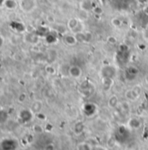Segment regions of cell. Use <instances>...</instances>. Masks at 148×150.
I'll use <instances>...</instances> for the list:
<instances>
[{
	"label": "cell",
	"instance_id": "4",
	"mask_svg": "<svg viewBox=\"0 0 148 150\" xmlns=\"http://www.w3.org/2000/svg\"><path fill=\"white\" fill-rule=\"evenodd\" d=\"M4 6L7 10L12 11V10H15L18 6V4L17 0H4Z\"/></svg>",
	"mask_w": 148,
	"mask_h": 150
},
{
	"label": "cell",
	"instance_id": "2",
	"mask_svg": "<svg viewBox=\"0 0 148 150\" xmlns=\"http://www.w3.org/2000/svg\"><path fill=\"white\" fill-rule=\"evenodd\" d=\"M16 148V143L13 140H4L2 142V149L4 150H14Z\"/></svg>",
	"mask_w": 148,
	"mask_h": 150
},
{
	"label": "cell",
	"instance_id": "8",
	"mask_svg": "<svg viewBox=\"0 0 148 150\" xmlns=\"http://www.w3.org/2000/svg\"><path fill=\"white\" fill-rule=\"evenodd\" d=\"M8 119V115L7 113L4 112V110L0 111V123H4Z\"/></svg>",
	"mask_w": 148,
	"mask_h": 150
},
{
	"label": "cell",
	"instance_id": "10",
	"mask_svg": "<svg viewBox=\"0 0 148 150\" xmlns=\"http://www.w3.org/2000/svg\"><path fill=\"white\" fill-rule=\"evenodd\" d=\"M4 45V39L0 36V49L2 48V46Z\"/></svg>",
	"mask_w": 148,
	"mask_h": 150
},
{
	"label": "cell",
	"instance_id": "7",
	"mask_svg": "<svg viewBox=\"0 0 148 150\" xmlns=\"http://www.w3.org/2000/svg\"><path fill=\"white\" fill-rule=\"evenodd\" d=\"M41 107H42L41 102H39V101H35V102L32 104V111L36 112H39L40 109H41Z\"/></svg>",
	"mask_w": 148,
	"mask_h": 150
},
{
	"label": "cell",
	"instance_id": "3",
	"mask_svg": "<svg viewBox=\"0 0 148 150\" xmlns=\"http://www.w3.org/2000/svg\"><path fill=\"white\" fill-rule=\"evenodd\" d=\"M19 118L24 121V122H28L32 120V113L30 110L24 109L19 112Z\"/></svg>",
	"mask_w": 148,
	"mask_h": 150
},
{
	"label": "cell",
	"instance_id": "1",
	"mask_svg": "<svg viewBox=\"0 0 148 150\" xmlns=\"http://www.w3.org/2000/svg\"><path fill=\"white\" fill-rule=\"evenodd\" d=\"M18 6L22 11L25 13H30L36 8L37 2L36 0H19Z\"/></svg>",
	"mask_w": 148,
	"mask_h": 150
},
{
	"label": "cell",
	"instance_id": "12",
	"mask_svg": "<svg viewBox=\"0 0 148 150\" xmlns=\"http://www.w3.org/2000/svg\"><path fill=\"white\" fill-rule=\"evenodd\" d=\"M2 110H3V108H2V107L0 106V111H2Z\"/></svg>",
	"mask_w": 148,
	"mask_h": 150
},
{
	"label": "cell",
	"instance_id": "6",
	"mask_svg": "<svg viewBox=\"0 0 148 150\" xmlns=\"http://www.w3.org/2000/svg\"><path fill=\"white\" fill-rule=\"evenodd\" d=\"M11 27L18 33H24L25 31V26L20 22H15L14 21V22L11 23Z\"/></svg>",
	"mask_w": 148,
	"mask_h": 150
},
{
	"label": "cell",
	"instance_id": "5",
	"mask_svg": "<svg viewBox=\"0 0 148 150\" xmlns=\"http://www.w3.org/2000/svg\"><path fill=\"white\" fill-rule=\"evenodd\" d=\"M25 40L27 43H30V44H37V42H38V40H39V38H38L37 34H34V33H27L25 36Z\"/></svg>",
	"mask_w": 148,
	"mask_h": 150
},
{
	"label": "cell",
	"instance_id": "9",
	"mask_svg": "<svg viewBox=\"0 0 148 150\" xmlns=\"http://www.w3.org/2000/svg\"><path fill=\"white\" fill-rule=\"evenodd\" d=\"M26 99V95L25 94V93H21L19 96H18V100L20 101V102H24V100Z\"/></svg>",
	"mask_w": 148,
	"mask_h": 150
},
{
	"label": "cell",
	"instance_id": "11",
	"mask_svg": "<svg viewBox=\"0 0 148 150\" xmlns=\"http://www.w3.org/2000/svg\"><path fill=\"white\" fill-rule=\"evenodd\" d=\"M4 0H0V7L4 6Z\"/></svg>",
	"mask_w": 148,
	"mask_h": 150
}]
</instances>
